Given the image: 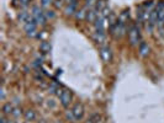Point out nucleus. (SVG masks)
<instances>
[{
	"instance_id": "12",
	"label": "nucleus",
	"mask_w": 164,
	"mask_h": 123,
	"mask_svg": "<svg viewBox=\"0 0 164 123\" xmlns=\"http://www.w3.org/2000/svg\"><path fill=\"white\" fill-rule=\"evenodd\" d=\"M13 111H14V108L10 102H7V104H5L3 106V115H10V113H13Z\"/></svg>"
},
{
	"instance_id": "21",
	"label": "nucleus",
	"mask_w": 164,
	"mask_h": 123,
	"mask_svg": "<svg viewBox=\"0 0 164 123\" xmlns=\"http://www.w3.org/2000/svg\"><path fill=\"white\" fill-rule=\"evenodd\" d=\"M45 15H46V17H48V19H53V17H54V11H52V10H47Z\"/></svg>"
},
{
	"instance_id": "19",
	"label": "nucleus",
	"mask_w": 164,
	"mask_h": 123,
	"mask_svg": "<svg viewBox=\"0 0 164 123\" xmlns=\"http://www.w3.org/2000/svg\"><path fill=\"white\" fill-rule=\"evenodd\" d=\"M100 14H101V15H102V16H104V17H107V16H109V15H110V9H109V7H107V6H106V7H105V9H104V10H102V11H101V13H100Z\"/></svg>"
},
{
	"instance_id": "15",
	"label": "nucleus",
	"mask_w": 164,
	"mask_h": 123,
	"mask_svg": "<svg viewBox=\"0 0 164 123\" xmlns=\"http://www.w3.org/2000/svg\"><path fill=\"white\" fill-rule=\"evenodd\" d=\"M42 14H43V13H42V10H41L38 6H34V7H32V14H31V15H32L35 19L38 17L40 15H42Z\"/></svg>"
},
{
	"instance_id": "6",
	"label": "nucleus",
	"mask_w": 164,
	"mask_h": 123,
	"mask_svg": "<svg viewBox=\"0 0 164 123\" xmlns=\"http://www.w3.org/2000/svg\"><path fill=\"white\" fill-rule=\"evenodd\" d=\"M96 17H98V11H96L94 7L90 9L89 11H88V14H86V20H88L89 22H95Z\"/></svg>"
},
{
	"instance_id": "24",
	"label": "nucleus",
	"mask_w": 164,
	"mask_h": 123,
	"mask_svg": "<svg viewBox=\"0 0 164 123\" xmlns=\"http://www.w3.org/2000/svg\"><path fill=\"white\" fill-rule=\"evenodd\" d=\"M20 1V4H21L22 6H26V5H28V3L31 1V0H19Z\"/></svg>"
},
{
	"instance_id": "26",
	"label": "nucleus",
	"mask_w": 164,
	"mask_h": 123,
	"mask_svg": "<svg viewBox=\"0 0 164 123\" xmlns=\"http://www.w3.org/2000/svg\"><path fill=\"white\" fill-rule=\"evenodd\" d=\"M86 123H95V122H94V121H93V119H91V118H90V119H89V121H86Z\"/></svg>"
},
{
	"instance_id": "27",
	"label": "nucleus",
	"mask_w": 164,
	"mask_h": 123,
	"mask_svg": "<svg viewBox=\"0 0 164 123\" xmlns=\"http://www.w3.org/2000/svg\"><path fill=\"white\" fill-rule=\"evenodd\" d=\"M86 1H91V3H96V0H86Z\"/></svg>"
},
{
	"instance_id": "23",
	"label": "nucleus",
	"mask_w": 164,
	"mask_h": 123,
	"mask_svg": "<svg viewBox=\"0 0 164 123\" xmlns=\"http://www.w3.org/2000/svg\"><path fill=\"white\" fill-rule=\"evenodd\" d=\"M62 3H63V0H54L56 7H60V6H62Z\"/></svg>"
},
{
	"instance_id": "22",
	"label": "nucleus",
	"mask_w": 164,
	"mask_h": 123,
	"mask_svg": "<svg viewBox=\"0 0 164 123\" xmlns=\"http://www.w3.org/2000/svg\"><path fill=\"white\" fill-rule=\"evenodd\" d=\"M41 3H42L43 7H46V6H48L51 3H52V0H41Z\"/></svg>"
},
{
	"instance_id": "11",
	"label": "nucleus",
	"mask_w": 164,
	"mask_h": 123,
	"mask_svg": "<svg viewBox=\"0 0 164 123\" xmlns=\"http://www.w3.org/2000/svg\"><path fill=\"white\" fill-rule=\"evenodd\" d=\"M26 121H34L36 118V115H35V111L34 110H27L25 111V113H24Z\"/></svg>"
},
{
	"instance_id": "16",
	"label": "nucleus",
	"mask_w": 164,
	"mask_h": 123,
	"mask_svg": "<svg viewBox=\"0 0 164 123\" xmlns=\"http://www.w3.org/2000/svg\"><path fill=\"white\" fill-rule=\"evenodd\" d=\"M28 16H30V15H28V13H27V11H21V13L19 14V16H17V17H19L20 20H21V21H24V22H25V21H26V19H27Z\"/></svg>"
},
{
	"instance_id": "13",
	"label": "nucleus",
	"mask_w": 164,
	"mask_h": 123,
	"mask_svg": "<svg viewBox=\"0 0 164 123\" xmlns=\"http://www.w3.org/2000/svg\"><path fill=\"white\" fill-rule=\"evenodd\" d=\"M49 49H51V46H49L48 42H46V41L41 42V44H40V50H41V52L47 53V52H49Z\"/></svg>"
},
{
	"instance_id": "5",
	"label": "nucleus",
	"mask_w": 164,
	"mask_h": 123,
	"mask_svg": "<svg viewBox=\"0 0 164 123\" xmlns=\"http://www.w3.org/2000/svg\"><path fill=\"white\" fill-rule=\"evenodd\" d=\"M64 11H66V15H68V16H72L73 14H75L77 13V0H75V1H70L67 5Z\"/></svg>"
},
{
	"instance_id": "4",
	"label": "nucleus",
	"mask_w": 164,
	"mask_h": 123,
	"mask_svg": "<svg viewBox=\"0 0 164 123\" xmlns=\"http://www.w3.org/2000/svg\"><path fill=\"white\" fill-rule=\"evenodd\" d=\"M100 54H101V58H102V60H104L105 63H109V61H111V59H112V53H111V49H110L109 47H102Z\"/></svg>"
},
{
	"instance_id": "7",
	"label": "nucleus",
	"mask_w": 164,
	"mask_h": 123,
	"mask_svg": "<svg viewBox=\"0 0 164 123\" xmlns=\"http://www.w3.org/2000/svg\"><path fill=\"white\" fill-rule=\"evenodd\" d=\"M139 53H141L142 57H145V56H147L149 53V47H148V44L146 42H141L139 43Z\"/></svg>"
},
{
	"instance_id": "10",
	"label": "nucleus",
	"mask_w": 164,
	"mask_h": 123,
	"mask_svg": "<svg viewBox=\"0 0 164 123\" xmlns=\"http://www.w3.org/2000/svg\"><path fill=\"white\" fill-rule=\"evenodd\" d=\"M86 9L88 7H83V9H80L79 11H77V14H75V17L78 19V20H84V19H86Z\"/></svg>"
},
{
	"instance_id": "17",
	"label": "nucleus",
	"mask_w": 164,
	"mask_h": 123,
	"mask_svg": "<svg viewBox=\"0 0 164 123\" xmlns=\"http://www.w3.org/2000/svg\"><path fill=\"white\" fill-rule=\"evenodd\" d=\"M58 89H59V86L57 84H54V83H52L49 85V92H52V94H56Z\"/></svg>"
},
{
	"instance_id": "18",
	"label": "nucleus",
	"mask_w": 164,
	"mask_h": 123,
	"mask_svg": "<svg viewBox=\"0 0 164 123\" xmlns=\"http://www.w3.org/2000/svg\"><path fill=\"white\" fill-rule=\"evenodd\" d=\"M66 117H67V119H69L70 122L75 121V117H74V115H73V111H68L67 113H66Z\"/></svg>"
},
{
	"instance_id": "20",
	"label": "nucleus",
	"mask_w": 164,
	"mask_h": 123,
	"mask_svg": "<svg viewBox=\"0 0 164 123\" xmlns=\"http://www.w3.org/2000/svg\"><path fill=\"white\" fill-rule=\"evenodd\" d=\"M22 113V111H21V108H14V111H13V113L11 115H14L15 117H19L20 115Z\"/></svg>"
},
{
	"instance_id": "9",
	"label": "nucleus",
	"mask_w": 164,
	"mask_h": 123,
	"mask_svg": "<svg viewBox=\"0 0 164 123\" xmlns=\"http://www.w3.org/2000/svg\"><path fill=\"white\" fill-rule=\"evenodd\" d=\"M94 38L98 43H104L105 42V33H102V32H98V31H95V33H94Z\"/></svg>"
},
{
	"instance_id": "8",
	"label": "nucleus",
	"mask_w": 164,
	"mask_h": 123,
	"mask_svg": "<svg viewBox=\"0 0 164 123\" xmlns=\"http://www.w3.org/2000/svg\"><path fill=\"white\" fill-rule=\"evenodd\" d=\"M106 6H107V5H106L105 0H96V4H95V6H94V9L96 10L98 13H101Z\"/></svg>"
},
{
	"instance_id": "1",
	"label": "nucleus",
	"mask_w": 164,
	"mask_h": 123,
	"mask_svg": "<svg viewBox=\"0 0 164 123\" xmlns=\"http://www.w3.org/2000/svg\"><path fill=\"white\" fill-rule=\"evenodd\" d=\"M128 36H130V41L133 46L138 44V41H139V30L136 25H132L130 31H128Z\"/></svg>"
},
{
	"instance_id": "3",
	"label": "nucleus",
	"mask_w": 164,
	"mask_h": 123,
	"mask_svg": "<svg viewBox=\"0 0 164 123\" xmlns=\"http://www.w3.org/2000/svg\"><path fill=\"white\" fill-rule=\"evenodd\" d=\"M72 111H73V115L75 117V119H81L83 118V115H84V106L81 104H75L74 107L72 108Z\"/></svg>"
},
{
	"instance_id": "14",
	"label": "nucleus",
	"mask_w": 164,
	"mask_h": 123,
	"mask_svg": "<svg viewBox=\"0 0 164 123\" xmlns=\"http://www.w3.org/2000/svg\"><path fill=\"white\" fill-rule=\"evenodd\" d=\"M46 15L45 14H42V15H40L38 17H36L35 20H36V22H37V25H41V26H43V25H46Z\"/></svg>"
},
{
	"instance_id": "25",
	"label": "nucleus",
	"mask_w": 164,
	"mask_h": 123,
	"mask_svg": "<svg viewBox=\"0 0 164 123\" xmlns=\"http://www.w3.org/2000/svg\"><path fill=\"white\" fill-rule=\"evenodd\" d=\"M0 123H9V121L5 118V115H3L1 117H0Z\"/></svg>"
},
{
	"instance_id": "2",
	"label": "nucleus",
	"mask_w": 164,
	"mask_h": 123,
	"mask_svg": "<svg viewBox=\"0 0 164 123\" xmlns=\"http://www.w3.org/2000/svg\"><path fill=\"white\" fill-rule=\"evenodd\" d=\"M59 100H60V104H62L64 107H68L69 104L72 102V92H70L69 90L64 89L63 94H62V96L59 97Z\"/></svg>"
}]
</instances>
